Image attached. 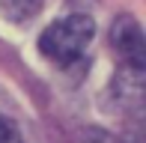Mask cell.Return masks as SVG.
I'll use <instances>...</instances> for the list:
<instances>
[{
    "label": "cell",
    "instance_id": "1",
    "mask_svg": "<svg viewBox=\"0 0 146 143\" xmlns=\"http://www.w3.org/2000/svg\"><path fill=\"white\" fill-rule=\"evenodd\" d=\"M96 24L90 15H66L57 18L51 27H45V33L39 36V51L57 66H72L75 60H81L87 45L92 42Z\"/></svg>",
    "mask_w": 146,
    "mask_h": 143
},
{
    "label": "cell",
    "instance_id": "2",
    "mask_svg": "<svg viewBox=\"0 0 146 143\" xmlns=\"http://www.w3.org/2000/svg\"><path fill=\"white\" fill-rule=\"evenodd\" d=\"M110 45H113L116 57L122 66H143L146 63V39L140 24L131 15H119L110 27Z\"/></svg>",
    "mask_w": 146,
    "mask_h": 143
},
{
    "label": "cell",
    "instance_id": "3",
    "mask_svg": "<svg viewBox=\"0 0 146 143\" xmlns=\"http://www.w3.org/2000/svg\"><path fill=\"white\" fill-rule=\"evenodd\" d=\"M45 3H48V0H0V12H3L9 21L24 24V21H30V18L39 15Z\"/></svg>",
    "mask_w": 146,
    "mask_h": 143
},
{
    "label": "cell",
    "instance_id": "4",
    "mask_svg": "<svg viewBox=\"0 0 146 143\" xmlns=\"http://www.w3.org/2000/svg\"><path fill=\"white\" fill-rule=\"evenodd\" d=\"M0 143H21L18 128L12 125L9 119H3V116H0Z\"/></svg>",
    "mask_w": 146,
    "mask_h": 143
}]
</instances>
